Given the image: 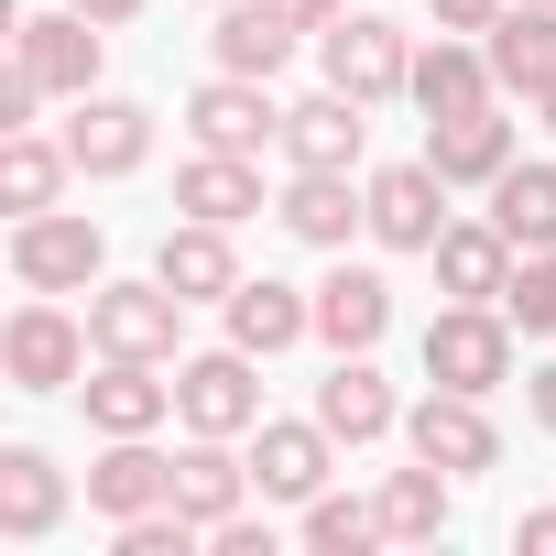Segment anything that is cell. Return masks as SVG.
Listing matches in <instances>:
<instances>
[{"instance_id":"cell-28","label":"cell","mask_w":556,"mask_h":556,"mask_svg":"<svg viewBox=\"0 0 556 556\" xmlns=\"http://www.w3.org/2000/svg\"><path fill=\"white\" fill-rule=\"evenodd\" d=\"M175 207H186V218H218V229H240V218L262 207V175H251V153H207V142H197V164L175 175Z\"/></svg>"},{"instance_id":"cell-16","label":"cell","mask_w":556,"mask_h":556,"mask_svg":"<svg viewBox=\"0 0 556 556\" xmlns=\"http://www.w3.org/2000/svg\"><path fill=\"white\" fill-rule=\"evenodd\" d=\"M480 45H491V77L513 99H545L556 88V0H502V23Z\"/></svg>"},{"instance_id":"cell-17","label":"cell","mask_w":556,"mask_h":556,"mask_svg":"<svg viewBox=\"0 0 556 556\" xmlns=\"http://www.w3.org/2000/svg\"><path fill=\"white\" fill-rule=\"evenodd\" d=\"M66 153H77V175H142V153H153V110L88 88L77 121H66Z\"/></svg>"},{"instance_id":"cell-5","label":"cell","mask_w":556,"mask_h":556,"mask_svg":"<svg viewBox=\"0 0 556 556\" xmlns=\"http://www.w3.org/2000/svg\"><path fill=\"white\" fill-rule=\"evenodd\" d=\"M99 34H110V23H88L77 0H66V12H23V23H12V66L45 77V99H88V88H99Z\"/></svg>"},{"instance_id":"cell-34","label":"cell","mask_w":556,"mask_h":556,"mask_svg":"<svg viewBox=\"0 0 556 556\" xmlns=\"http://www.w3.org/2000/svg\"><path fill=\"white\" fill-rule=\"evenodd\" d=\"M34 110H45V77L12 66V77H0V131H34Z\"/></svg>"},{"instance_id":"cell-3","label":"cell","mask_w":556,"mask_h":556,"mask_svg":"<svg viewBox=\"0 0 556 556\" xmlns=\"http://www.w3.org/2000/svg\"><path fill=\"white\" fill-rule=\"evenodd\" d=\"M175 328H186V295L164 285H88V339L99 361H175Z\"/></svg>"},{"instance_id":"cell-12","label":"cell","mask_w":556,"mask_h":556,"mask_svg":"<svg viewBox=\"0 0 556 556\" xmlns=\"http://www.w3.org/2000/svg\"><path fill=\"white\" fill-rule=\"evenodd\" d=\"M361 142H371V121H361L350 88H317L306 110H285V164H295V175H350Z\"/></svg>"},{"instance_id":"cell-39","label":"cell","mask_w":556,"mask_h":556,"mask_svg":"<svg viewBox=\"0 0 556 556\" xmlns=\"http://www.w3.org/2000/svg\"><path fill=\"white\" fill-rule=\"evenodd\" d=\"M273 12H285V23H306V34H328V23H339V0H273Z\"/></svg>"},{"instance_id":"cell-29","label":"cell","mask_w":556,"mask_h":556,"mask_svg":"<svg viewBox=\"0 0 556 556\" xmlns=\"http://www.w3.org/2000/svg\"><path fill=\"white\" fill-rule=\"evenodd\" d=\"M66 175H77V153H66V142H45V131H0V207H12V218L55 207V197H66Z\"/></svg>"},{"instance_id":"cell-18","label":"cell","mask_w":556,"mask_h":556,"mask_svg":"<svg viewBox=\"0 0 556 556\" xmlns=\"http://www.w3.org/2000/svg\"><path fill=\"white\" fill-rule=\"evenodd\" d=\"M153 273H164V285H175L186 306H229V295H240V251H229V229H218V218H186V229H164Z\"/></svg>"},{"instance_id":"cell-24","label":"cell","mask_w":556,"mask_h":556,"mask_svg":"<svg viewBox=\"0 0 556 556\" xmlns=\"http://www.w3.org/2000/svg\"><path fill=\"white\" fill-rule=\"evenodd\" d=\"M382 328H393V285L361 273V262H339L328 285H317V339L328 350H382Z\"/></svg>"},{"instance_id":"cell-32","label":"cell","mask_w":556,"mask_h":556,"mask_svg":"<svg viewBox=\"0 0 556 556\" xmlns=\"http://www.w3.org/2000/svg\"><path fill=\"white\" fill-rule=\"evenodd\" d=\"M306 545H317V556H371V545H393V534H382V502L317 491V502H306Z\"/></svg>"},{"instance_id":"cell-15","label":"cell","mask_w":556,"mask_h":556,"mask_svg":"<svg viewBox=\"0 0 556 556\" xmlns=\"http://www.w3.org/2000/svg\"><path fill=\"white\" fill-rule=\"evenodd\" d=\"M426 262H437V285H447L458 306H502V285H513V240H502V218H447Z\"/></svg>"},{"instance_id":"cell-8","label":"cell","mask_w":556,"mask_h":556,"mask_svg":"<svg viewBox=\"0 0 556 556\" xmlns=\"http://www.w3.org/2000/svg\"><path fill=\"white\" fill-rule=\"evenodd\" d=\"M480 404H491V393H447V382H437V393H426V404L404 415L415 458H437L447 480H469V469H502V426H491Z\"/></svg>"},{"instance_id":"cell-38","label":"cell","mask_w":556,"mask_h":556,"mask_svg":"<svg viewBox=\"0 0 556 556\" xmlns=\"http://www.w3.org/2000/svg\"><path fill=\"white\" fill-rule=\"evenodd\" d=\"M523 404H534V426H545V437H556V361H545V371H534V382H523Z\"/></svg>"},{"instance_id":"cell-40","label":"cell","mask_w":556,"mask_h":556,"mask_svg":"<svg viewBox=\"0 0 556 556\" xmlns=\"http://www.w3.org/2000/svg\"><path fill=\"white\" fill-rule=\"evenodd\" d=\"M77 12H88V23H131V12H142V0H77Z\"/></svg>"},{"instance_id":"cell-7","label":"cell","mask_w":556,"mask_h":556,"mask_svg":"<svg viewBox=\"0 0 556 556\" xmlns=\"http://www.w3.org/2000/svg\"><path fill=\"white\" fill-rule=\"evenodd\" d=\"M88 328L66 317V306H23L12 328H0V371H12V393H66L77 371H88Z\"/></svg>"},{"instance_id":"cell-9","label":"cell","mask_w":556,"mask_h":556,"mask_svg":"<svg viewBox=\"0 0 556 556\" xmlns=\"http://www.w3.org/2000/svg\"><path fill=\"white\" fill-rule=\"evenodd\" d=\"M186 131L207 142V153H262V142H285V110H273V77H207L197 99H186Z\"/></svg>"},{"instance_id":"cell-22","label":"cell","mask_w":556,"mask_h":556,"mask_svg":"<svg viewBox=\"0 0 556 556\" xmlns=\"http://www.w3.org/2000/svg\"><path fill=\"white\" fill-rule=\"evenodd\" d=\"M66 523V469L45 447H0V534L12 545H45Z\"/></svg>"},{"instance_id":"cell-2","label":"cell","mask_w":556,"mask_h":556,"mask_svg":"<svg viewBox=\"0 0 556 556\" xmlns=\"http://www.w3.org/2000/svg\"><path fill=\"white\" fill-rule=\"evenodd\" d=\"M99 262H110V240H99L88 207H34V218H12L23 295H77V285H99Z\"/></svg>"},{"instance_id":"cell-35","label":"cell","mask_w":556,"mask_h":556,"mask_svg":"<svg viewBox=\"0 0 556 556\" xmlns=\"http://www.w3.org/2000/svg\"><path fill=\"white\" fill-rule=\"evenodd\" d=\"M207 545H218V556H273V523H251V513H229V523H207Z\"/></svg>"},{"instance_id":"cell-19","label":"cell","mask_w":556,"mask_h":556,"mask_svg":"<svg viewBox=\"0 0 556 556\" xmlns=\"http://www.w3.org/2000/svg\"><path fill=\"white\" fill-rule=\"evenodd\" d=\"M218 66L229 77H285L295 66V45H306V23H285V12H273V0H218Z\"/></svg>"},{"instance_id":"cell-36","label":"cell","mask_w":556,"mask_h":556,"mask_svg":"<svg viewBox=\"0 0 556 556\" xmlns=\"http://www.w3.org/2000/svg\"><path fill=\"white\" fill-rule=\"evenodd\" d=\"M426 12H437V34H491L502 0H426Z\"/></svg>"},{"instance_id":"cell-25","label":"cell","mask_w":556,"mask_h":556,"mask_svg":"<svg viewBox=\"0 0 556 556\" xmlns=\"http://www.w3.org/2000/svg\"><path fill=\"white\" fill-rule=\"evenodd\" d=\"M273 218H285L306 251H350V229H371V197H350V175H295L273 197Z\"/></svg>"},{"instance_id":"cell-13","label":"cell","mask_w":556,"mask_h":556,"mask_svg":"<svg viewBox=\"0 0 556 556\" xmlns=\"http://www.w3.org/2000/svg\"><path fill=\"white\" fill-rule=\"evenodd\" d=\"M426 164H437L447 186H502V175H513V121H502V99L426 121Z\"/></svg>"},{"instance_id":"cell-20","label":"cell","mask_w":556,"mask_h":556,"mask_svg":"<svg viewBox=\"0 0 556 556\" xmlns=\"http://www.w3.org/2000/svg\"><path fill=\"white\" fill-rule=\"evenodd\" d=\"M426 121H447V110H491L502 99V77H491V45H458V34H437L426 55H415V88H404Z\"/></svg>"},{"instance_id":"cell-4","label":"cell","mask_w":556,"mask_h":556,"mask_svg":"<svg viewBox=\"0 0 556 556\" xmlns=\"http://www.w3.org/2000/svg\"><path fill=\"white\" fill-rule=\"evenodd\" d=\"M317 66H328V88H350L361 110H382V99H404V88H415L404 34H393V23H371V12H339V23L317 34Z\"/></svg>"},{"instance_id":"cell-21","label":"cell","mask_w":556,"mask_h":556,"mask_svg":"<svg viewBox=\"0 0 556 556\" xmlns=\"http://www.w3.org/2000/svg\"><path fill=\"white\" fill-rule=\"evenodd\" d=\"M164 415H175L164 361H99V382H88V426L99 437H153Z\"/></svg>"},{"instance_id":"cell-14","label":"cell","mask_w":556,"mask_h":556,"mask_svg":"<svg viewBox=\"0 0 556 556\" xmlns=\"http://www.w3.org/2000/svg\"><path fill=\"white\" fill-rule=\"evenodd\" d=\"M317 426H328L339 447H371V437L404 426V404H393V382L371 371V350H339V371L317 382Z\"/></svg>"},{"instance_id":"cell-11","label":"cell","mask_w":556,"mask_h":556,"mask_svg":"<svg viewBox=\"0 0 556 556\" xmlns=\"http://www.w3.org/2000/svg\"><path fill=\"white\" fill-rule=\"evenodd\" d=\"M328 447H339V437H328L317 415H306V426H273V415H262V426H251V491H262V502H317V491H328Z\"/></svg>"},{"instance_id":"cell-10","label":"cell","mask_w":556,"mask_h":556,"mask_svg":"<svg viewBox=\"0 0 556 556\" xmlns=\"http://www.w3.org/2000/svg\"><path fill=\"white\" fill-rule=\"evenodd\" d=\"M361 197H371V240H382V251H437V229H447V175H437L426 153H415V164H382Z\"/></svg>"},{"instance_id":"cell-33","label":"cell","mask_w":556,"mask_h":556,"mask_svg":"<svg viewBox=\"0 0 556 556\" xmlns=\"http://www.w3.org/2000/svg\"><path fill=\"white\" fill-rule=\"evenodd\" d=\"M502 317L523 339H556V251H523L513 262V285H502Z\"/></svg>"},{"instance_id":"cell-6","label":"cell","mask_w":556,"mask_h":556,"mask_svg":"<svg viewBox=\"0 0 556 556\" xmlns=\"http://www.w3.org/2000/svg\"><path fill=\"white\" fill-rule=\"evenodd\" d=\"M175 415L186 437H251L262 426V382H251V350H207V361H175Z\"/></svg>"},{"instance_id":"cell-30","label":"cell","mask_w":556,"mask_h":556,"mask_svg":"<svg viewBox=\"0 0 556 556\" xmlns=\"http://www.w3.org/2000/svg\"><path fill=\"white\" fill-rule=\"evenodd\" d=\"M382 534H393V545H437V534H447V469H437V458H415V469L382 480Z\"/></svg>"},{"instance_id":"cell-23","label":"cell","mask_w":556,"mask_h":556,"mask_svg":"<svg viewBox=\"0 0 556 556\" xmlns=\"http://www.w3.org/2000/svg\"><path fill=\"white\" fill-rule=\"evenodd\" d=\"M317 328V295H295V285H273V273H240V295H229V339L251 350V361H273V350H295Z\"/></svg>"},{"instance_id":"cell-41","label":"cell","mask_w":556,"mask_h":556,"mask_svg":"<svg viewBox=\"0 0 556 556\" xmlns=\"http://www.w3.org/2000/svg\"><path fill=\"white\" fill-rule=\"evenodd\" d=\"M534 110H545V131H556V88H545V99H534Z\"/></svg>"},{"instance_id":"cell-26","label":"cell","mask_w":556,"mask_h":556,"mask_svg":"<svg viewBox=\"0 0 556 556\" xmlns=\"http://www.w3.org/2000/svg\"><path fill=\"white\" fill-rule=\"evenodd\" d=\"M88 502H99L110 523H131V513H153V502H175V458H153L142 437H110V458L88 469Z\"/></svg>"},{"instance_id":"cell-31","label":"cell","mask_w":556,"mask_h":556,"mask_svg":"<svg viewBox=\"0 0 556 556\" xmlns=\"http://www.w3.org/2000/svg\"><path fill=\"white\" fill-rule=\"evenodd\" d=\"M491 218H502L513 251H556V164H513L491 186Z\"/></svg>"},{"instance_id":"cell-37","label":"cell","mask_w":556,"mask_h":556,"mask_svg":"<svg viewBox=\"0 0 556 556\" xmlns=\"http://www.w3.org/2000/svg\"><path fill=\"white\" fill-rule=\"evenodd\" d=\"M513 545H523V556H556V513H523V523H513Z\"/></svg>"},{"instance_id":"cell-1","label":"cell","mask_w":556,"mask_h":556,"mask_svg":"<svg viewBox=\"0 0 556 556\" xmlns=\"http://www.w3.org/2000/svg\"><path fill=\"white\" fill-rule=\"evenodd\" d=\"M426 382H447V393H502V382H513V317L447 295V306L426 317Z\"/></svg>"},{"instance_id":"cell-27","label":"cell","mask_w":556,"mask_h":556,"mask_svg":"<svg viewBox=\"0 0 556 556\" xmlns=\"http://www.w3.org/2000/svg\"><path fill=\"white\" fill-rule=\"evenodd\" d=\"M240 491H251V458H229V437H186V447H175V513L229 523Z\"/></svg>"}]
</instances>
